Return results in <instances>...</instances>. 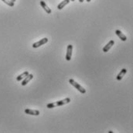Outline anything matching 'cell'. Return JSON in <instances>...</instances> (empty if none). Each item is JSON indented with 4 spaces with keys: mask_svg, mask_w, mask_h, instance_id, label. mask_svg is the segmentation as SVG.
<instances>
[{
    "mask_svg": "<svg viewBox=\"0 0 133 133\" xmlns=\"http://www.w3.org/2000/svg\"><path fill=\"white\" fill-rule=\"evenodd\" d=\"M70 102V98H66L64 99L61 100V101H56L54 103H50V104H46V108H55V107H58V106H62V105H64L66 104H69Z\"/></svg>",
    "mask_w": 133,
    "mask_h": 133,
    "instance_id": "1",
    "label": "cell"
},
{
    "mask_svg": "<svg viewBox=\"0 0 133 133\" xmlns=\"http://www.w3.org/2000/svg\"><path fill=\"white\" fill-rule=\"evenodd\" d=\"M69 83L72 85V86H74L79 92H81V94H85L86 93V90H85V88H84L82 86H81L77 82H76L74 79H70L69 80Z\"/></svg>",
    "mask_w": 133,
    "mask_h": 133,
    "instance_id": "2",
    "label": "cell"
},
{
    "mask_svg": "<svg viewBox=\"0 0 133 133\" xmlns=\"http://www.w3.org/2000/svg\"><path fill=\"white\" fill-rule=\"evenodd\" d=\"M47 42H48V39H47L46 37V38H43V39H40L39 41L34 43L33 45H32V46H33V48H38V47H39L40 46L44 45V44L46 43Z\"/></svg>",
    "mask_w": 133,
    "mask_h": 133,
    "instance_id": "3",
    "label": "cell"
},
{
    "mask_svg": "<svg viewBox=\"0 0 133 133\" xmlns=\"http://www.w3.org/2000/svg\"><path fill=\"white\" fill-rule=\"evenodd\" d=\"M72 51H73V45L70 44L66 47V60L67 61H70L71 60L72 57Z\"/></svg>",
    "mask_w": 133,
    "mask_h": 133,
    "instance_id": "4",
    "label": "cell"
},
{
    "mask_svg": "<svg viewBox=\"0 0 133 133\" xmlns=\"http://www.w3.org/2000/svg\"><path fill=\"white\" fill-rule=\"evenodd\" d=\"M33 78V75L32 74H29L23 80H22V82H21V84L22 86H26L32 79Z\"/></svg>",
    "mask_w": 133,
    "mask_h": 133,
    "instance_id": "5",
    "label": "cell"
},
{
    "mask_svg": "<svg viewBox=\"0 0 133 133\" xmlns=\"http://www.w3.org/2000/svg\"><path fill=\"white\" fill-rule=\"evenodd\" d=\"M114 44H115V41L114 40H110L108 43V44L107 45H105L104 47H103V49H102V51L103 52H104V53H107L113 46H114Z\"/></svg>",
    "mask_w": 133,
    "mask_h": 133,
    "instance_id": "6",
    "label": "cell"
},
{
    "mask_svg": "<svg viewBox=\"0 0 133 133\" xmlns=\"http://www.w3.org/2000/svg\"><path fill=\"white\" fill-rule=\"evenodd\" d=\"M25 113L27 115H34V116H38L39 115V111L38 110H32V109H26Z\"/></svg>",
    "mask_w": 133,
    "mask_h": 133,
    "instance_id": "7",
    "label": "cell"
},
{
    "mask_svg": "<svg viewBox=\"0 0 133 133\" xmlns=\"http://www.w3.org/2000/svg\"><path fill=\"white\" fill-rule=\"evenodd\" d=\"M115 34L120 38V39H121L122 41H126V40H127V36H126L124 33H122L121 30H115Z\"/></svg>",
    "mask_w": 133,
    "mask_h": 133,
    "instance_id": "8",
    "label": "cell"
},
{
    "mask_svg": "<svg viewBox=\"0 0 133 133\" xmlns=\"http://www.w3.org/2000/svg\"><path fill=\"white\" fill-rule=\"evenodd\" d=\"M40 5L42 6V8L46 11V12L47 13V14H50L51 13V9L47 6V5L46 4V2H44V1H40Z\"/></svg>",
    "mask_w": 133,
    "mask_h": 133,
    "instance_id": "9",
    "label": "cell"
},
{
    "mask_svg": "<svg viewBox=\"0 0 133 133\" xmlns=\"http://www.w3.org/2000/svg\"><path fill=\"white\" fill-rule=\"evenodd\" d=\"M126 73H127V70H126L125 68H123V69L120 71V73L117 75V77H116L117 81H121V80L123 78V77L125 75Z\"/></svg>",
    "mask_w": 133,
    "mask_h": 133,
    "instance_id": "10",
    "label": "cell"
},
{
    "mask_svg": "<svg viewBox=\"0 0 133 133\" xmlns=\"http://www.w3.org/2000/svg\"><path fill=\"white\" fill-rule=\"evenodd\" d=\"M70 2V0H64V1H62V2L57 5V9H58L59 10H61L63 8H64V6H66V5H67Z\"/></svg>",
    "mask_w": 133,
    "mask_h": 133,
    "instance_id": "11",
    "label": "cell"
},
{
    "mask_svg": "<svg viewBox=\"0 0 133 133\" xmlns=\"http://www.w3.org/2000/svg\"><path fill=\"white\" fill-rule=\"evenodd\" d=\"M29 74V72L28 71H25V72H23V74H19V76H17V77H16V81H21L22 80H23L27 75Z\"/></svg>",
    "mask_w": 133,
    "mask_h": 133,
    "instance_id": "12",
    "label": "cell"
},
{
    "mask_svg": "<svg viewBox=\"0 0 133 133\" xmlns=\"http://www.w3.org/2000/svg\"><path fill=\"white\" fill-rule=\"evenodd\" d=\"M3 2H5L6 5H8L9 6H11V7H13L14 6V2H11L10 0H2Z\"/></svg>",
    "mask_w": 133,
    "mask_h": 133,
    "instance_id": "13",
    "label": "cell"
},
{
    "mask_svg": "<svg viewBox=\"0 0 133 133\" xmlns=\"http://www.w3.org/2000/svg\"><path fill=\"white\" fill-rule=\"evenodd\" d=\"M10 1H11V2H14V3H15V2H16V0H10Z\"/></svg>",
    "mask_w": 133,
    "mask_h": 133,
    "instance_id": "14",
    "label": "cell"
},
{
    "mask_svg": "<svg viewBox=\"0 0 133 133\" xmlns=\"http://www.w3.org/2000/svg\"><path fill=\"white\" fill-rule=\"evenodd\" d=\"M79 2H84V0H79Z\"/></svg>",
    "mask_w": 133,
    "mask_h": 133,
    "instance_id": "15",
    "label": "cell"
},
{
    "mask_svg": "<svg viewBox=\"0 0 133 133\" xmlns=\"http://www.w3.org/2000/svg\"><path fill=\"white\" fill-rule=\"evenodd\" d=\"M86 1H87V2H91V0H86Z\"/></svg>",
    "mask_w": 133,
    "mask_h": 133,
    "instance_id": "16",
    "label": "cell"
},
{
    "mask_svg": "<svg viewBox=\"0 0 133 133\" xmlns=\"http://www.w3.org/2000/svg\"><path fill=\"white\" fill-rule=\"evenodd\" d=\"M71 2H74V1H75V0H70Z\"/></svg>",
    "mask_w": 133,
    "mask_h": 133,
    "instance_id": "17",
    "label": "cell"
}]
</instances>
